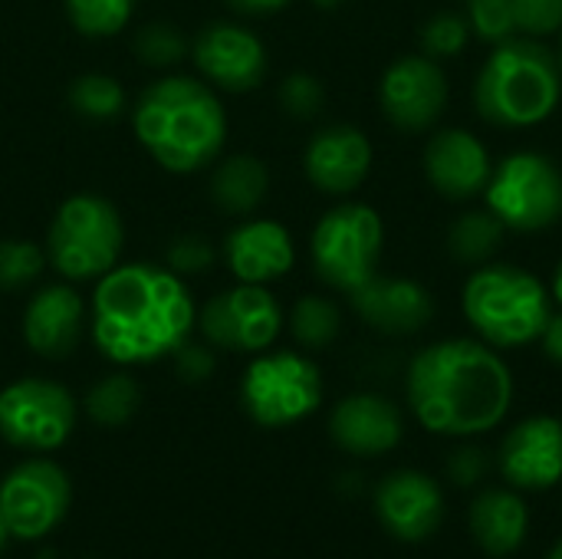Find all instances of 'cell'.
I'll use <instances>...</instances> for the list:
<instances>
[{"label": "cell", "mask_w": 562, "mask_h": 559, "mask_svg": "<svg viewBox=\"0 0 562 559\" xmlns=\"http://www.w3.org/2000/svg\"><path fill=\"white\" fill-rule=\"evenodd\" d=\"M7 537H10V530H7V524H3V517H0V554H3V547H7Z\"/></svg>", "instance_id": "obj_42"}, {"label": "cell", "mask_w": 562, "mask_h": 559, "mask_svg": "<svg viewBox=\"0 0 562 559\" xmlns=\"http://www.w3.org/2000/svg\"><path fill=\"white\" fill-rule=\"evenodd\" d=\"M198 329L217 349L267 353L283 329V310L267 287L237 283V287L214 293L201 306Z\"/></svg>", "instance_id": "obj_11"}, {"label": "cell", "mask_w": 562, "mask_h": 559, "mask_svg": "<svg viewBox=\"0 0 562 559\" xmlns=\"http://www.w3.org/2000/svg\"><path fill=\"white\" fill-rule=\"evenodd\" d=\"M560 99V59L533 36L497 43L474 82L481 119L501 128H533L557 112Z\"/></svg>", "instance_id": "obj_4"}, {"label": "cell", "mask_w": 562, "mask_h": 559, "mask_svg": "<svg viewBox=\"0 0 562 559\" xmlns=\"http://www.w3.org/2000/svg\"><path fill=\"white\" fill-rule=\"evenodd\" d=\"M494 161L487 145L468 128L435 132L425 145V175L431 188L451 201H468L481 194L491 181Z\"/></svg>", "instance_id": "obj_17"}, {"label": "cell", "mask_w": 562, "mask_h": 559, "mask_svg": "<svg viewBox=\"0 0 562 559\" xmlns=\"http://www.w3.org/2000/svg\"><path fill=\"white\" fill-rule=\"evenodd\" d=\"M132 128L165 171L191 175L221 155L227 142V112L207 82L194 76H165L138 96Z\"/></svg>", "instance_id": "obj_3"}, {"label": "cell", "mask_w": 562, "mask_h": 559, "mask_svg": "<svg viewBox=\"0 0 562 559\" xmlns=\"http://www.w3.org/2000/svg\"><path fill=\"white\" fill-rule=\"evenodd\" d=\"M237 13H250V16H267V13H277L283 10L290 0H227Z\"/></svg>", "instance_id": "obj_40"}, {"label": "cell", "mask_w": 562, "mask_h": 559, "mask_svg": "<svg viewBox=\"0 0 562 559\" xmlns=\"http://www.w3.org/2000/svg\"><path fill=\"white\" fill-rule=\"evenodd\" d=\"M507 237V224L491 211H468L448 231V250L461 264H487Z\"/></svg>", "instance_id": "obj_25"}, {"label": "cell", "mask_w": 562, "mask_h": 559, "mask_svg": "<svg viewBox=\"0 0 562 559\" xmlns=\"http://www.w3.org/2000/svg\"><path fill=\"white\" fill-rule=\"evenodd\" d=\"M76 428V399L53 379H16L0 392V435L13 448L53 451Z\"/></svg>", "instance_id": "obj_10"}, {"label": "cell", "mask_w": 562, "mask_h": 559, "mask_svg": "<svg viewBox=\"0 0 562 559\" xmlns=\"http://www.w3.org/2000/svg\"><path fill=\"white\" fill-rule=\"evenodd\" d=\"M468 26L484 43H504L517 33L510 0H468Z\"/></svg>", "instance_id": "obj_32"}, {"label": "cell", "mask_w": 562, "mask_h": 559, "mask_svg": "<svg viewBox=\"0 0 562 559\" xmlns=\"http://www.w3.org/2000/svg\"><path fill=\"white\" fill-rule=\"evenodd\" d=\"M382 247H385L382 217L375 214V208L359 201L326 211L310 237V257L319 280L342 293H352L369 277H375Z\"/></svg>", "instance_id": "obj_7"}, {"label": "cell", "mask_w": 562, "mask_h": 559, "mask_svg": "<svg viewBox=\"0 0 562 559\" xmlns=\"http://www.w3.org/2000/svg\"><path fill=\"white\" fill-rule=\"evenodd\" d=\"M547 559H562V540H557V547L547 554Z\"/></svg>", "instance_id": "obj_44"}, {"label": "cell", "mask_w": 562, "mask_h": 559, "mask_svg": "<svg viewBox=\"0 0 562 559\" xmlns=\"http://www.w3.org/2000/svg\"><path fill=\"white\" fill-rule=\"evenodd\" d=\"M125 247V224L102 194L66 198L46 234V257L66 280H99L109 273Z\"/></svg>", "instance_id": "obj_6"}, {"label": "cell", "mask_w": 562, "mask_h": 559, "mask_svg": "<svg viewBox=\"0 0 562 559\" xmlns=\"http://www.w3.org/2000/svg\"><path fill=\"white\" fill-rule=\"evenodd\" d=\"M464 3H468V0H464Z\"/></svg>", "instance_id": "obj_46"}, {"label": "cell", "mask_w": 562, "mask_h": 559, "mask_svg": "<svg viewBox=\"0 0 562 559\" xmlns=\"http://www.w3.org/2000/svg\"><path fill=\"white\" fill-rule=\"evenodd\" d=\"M270 188L267 165L257 155H231L211 175V198L227 214H254Z\"/></svg>", "instance_id": "obj_24"}, {"label": "cell", "mask_w": 562, "mask_h": 559, "mask_svg": "<svg viewBox=\"0 0 562 559\" xmlns=\"http://www.w3.org/2000/svg\"><path fill=\"white\" fill-rule=\"evenodd\" d=\"M553 300L562 306V260L560 267H557V277H553Z\"/></svg>", "instance_id": "obj_41"}, {"label": "cell", "mask_w": 562, "mask_h": 559, "mask_svg": "<svg viewBox=\"0 0 562 559\" xmlns=\"http://www.w3.org/2000/svg\"><path fill=\"white\" fill-rule=\"evenodd\" d=\"M408 405L422 428L445 438H474L497 428L514 402V376L494 346L441 339L408 366Z\"/></svg>", "instance_id": "obj_2"}, {"label": "cell", "mask_w": 562, "mask_h": 559, "mask_svg": "<svg viewBox=\"0 0 562 559\" xmlns=\"http://www.w3.org/2000/svg\"><path fill=\"white\" fill-rule=\"evenodd\" d=\"M198 326L194 300L171 267L115 264L95 280L89 333L115 366H145L175 356Z\"/></svg>", "instance_id": "obj_1"}, {"label": "cell", "mask_w": 562, "mask_h": 559, "mask_svg": "<svg viewBox=\"0 0 562 559\" xmlns=\"http://www.w3.org/2000/svg\"><path fill=\"white\" fill-rule=\"evenodd\" d=\"M461 303L481 343L494 349H520L537 343L553 313L540 277L510 264L477 267L464 283Z\"/></svg>", "instance_id": "obj_5"}, {"label": "cell", "mask_w": 562, "mask_h": 559, "mask_svg": "<svg viewBox=\"0 0 562 559\" xmlns=\"http://www.w3.org/2000/svg\"><path fill=\"white\" fill-rule=\"evenodd\" d=\"M540 343H543V353L562 366V313H550L543 333H540Z\"/></svg>", "instance_id": "obj_39"}, {"label": "cell", "mask_w": 562, "mask_h": 559, "mask_svg": "<svg viewBox=\"0 0 562 559\" xmlns=\"http://www.w3.org/2000/svg\"><path fill=\"white\" fill-rule=\"evenodd\" d=\"M69 504V478L53 461H23L0 481V517L16 540H43L63 524Z\"/></svg>", "instance_id": "obj_12"}, {"label": "cell", "mask_w": 562, "mask_h": 559, "mask_svg": "<svg viewBox=\"0 0 562 559\" xmlns=\"http://www.w3.org/2000/svg\"><path fill=\"white\" fill-rule=\"evenodd\" d=\"M514 26L524 36H553L562 30V0H510Z\"/></svg>", "instance_id": "obj_34"}, {"label": "cell", "mask_w": 562, "mask_h": 559, "mask_svg": "<svg viewBox=\"0 0 562 559\" xmlns=\"http://www.w3.org/2000/svg\"><path fill=\"white\" fill-rule=\"evenodd\" d=\"M214 260V250L204 237H178L171 247H168V267L175 273H201L204 267H211Z\"/></svg>", "instance_id": "obj_37"}, {"label": "cell", "mask_w": 562, "mask_h": 559, "mask_svg": "<svg viewBox=\"0 0 562 559\" xmlns=\"http://www.w3.org/2000/svg\"><path fill=\"white\" fill-rule=\"evenodd\" d=\"M471 26L468 16L461 13H435L425 26H422V53L431 59H451L468 46Z\"/></svg>", "instance_id": "obj_31"}, {"label": "cell", "mask_w": 562, "mask_h": 559, "mask_svg": "<svg viewBox=\"0 0 562 559\" xmlns=\"http://www.w3.org/2000/svg\"><path fill=\"white\" fill-rule=\"evenodd\" d=\"M375 517L395 540L422 544L445 521V494L422 471H395L375 488Z\"/></svg>", "instance_id": "obj_16"}, {"label": "cell", "mask_w": 562, "mask_h": 559, "mask_svg": "<svg viewBox=\"0 0 562 559\" xmlns=\"http://www.w3.org/2000/svg\"><path fill=\"white\" fill-rule=\"evenodd\" d=\"M175 359H178V372H181V379H191V382H198V379L211 376V369H214L211 353H207V349H201V346H188V343H184V346L175 353Z\"/></svg>", "instance_id": "obj_38"}, {"label": "cell", "mask_w": 562, "mask_h": 559, "mask_svg": "<svg viewBox=\"0 0 562 559\" xmlns=\"http://www.w3.org/2000/svg\"><path fill=\"white\" fill-rule=\"evenodd\" d=\"M191 56L198 72L227 92H250L267 76L263 40L240 23H207L191 43Z\"/></svg>", "instance_id": "obj_14"}, {"label": "cell", "mask_w": 562, "mask_h": 559, "mask_svg": "<svg viewBox=\"0 0 562 559\" xmlns=\"http://www.w3.org/2000/svg\"><path fill=\"white\" fill-rule=\"evenodd\" d=\"M356 313L366 326L385 336H412L425 329L435 316V300L425 283L408 277H369L349 293Z\"/></svg>", "instance_id": "obj_18"}, {"label": "cell", "mask_w": 562, "mask_h": 559, "mask_svg": "<svg viewBox=\"0 0 562 559\" xmlns=\"http://www.w3.org/2000/svg\"><path fill=\"white\" fill-rule=\"evenodd\" d=\"M468 527L487 557H510L530 534V514L520 494L507 488H487L471 501Z\"/></svg>", "instance_id": "obj_23"}, {"label": "cell", "mask_w": 562, "mask_h": 559, "mask_svg": "<svg viewBox=\"0 0 562 559\" xmlns=\"http://www.w3.org/2000/svg\"><path fill=\"white\" fill-rule=\"evenodd\" d=\"M46 267V254L30 241H0V290L30 287Z\"/></svg>", "instance_id": "obj_30"}, {"label": "cell", "mask_w": 562, "mask_h": 559, "mask_svg": "<svg viewBox=\"0 0 562 559\" xmlns=\"http://www.w3.org/2000/svg\"><path fill=\"white\" fill-rule=\"evenodd\" d=\"M135 49H138L142 63H148V66H171L184 56L188 40L171 23H151L138 33Z\"/></svg>", "instance_id": "obj_33"}, {"label": "cell", "mask_w": 562, "mask_h": 559, "mask_svg": "<svg viewBox=\"0 0 562 559\" xmlns=\"http://www.w3.org/2000/svg\"><path fill=\"white\" fill-rule=\"evenodd\" d=\"M339 326H342L339 306L326 297H303L290 313L293 339L306 349H326L339 336Z\"/></svg>", "instance_id": "obj_28"}, {"label": "cell", "mask_w": 562, "mask_h": 559, "mask_svg": "<svg viewBox=\"0 0 562 559\" xmlns=\"http://www.w3.org/2000/svg\"><path fill=\"white\" fill-rule=\"evenodd\" d=\"M316 7H323V10H333V7H339L342 0H313Z\"/></svg>", "instance_id": "obj_43"}, {"label": "cell", "mask_w": 562, "mask_h": 559, "mask_svg": "<svg viewBox=\"0 0 562 559\" xmlns=\"http://www.w3.org/2000/svg\"><path fill=\"white\" fill-rule=\"evenodd\" d=\"M303 168L323 194H352L372 168V145L356 125H329L310 138Z\"/></svg>", "instance_id": "obj_20"}, {"label": "cell", "mask_w": 562, "mask_h": 559, "mask_svg": "<svg viewBox=\"0 0 562 559\" xmlns=\"http://www.w3.org/2000/svg\"><path fill=\"white\" fill-rule=\"evenodd\" d=\"M280 102L290 115L296 119H310L323 109L326 102V92H323V82L310 72H293L283 79L280 86Z\"/></svg>", "instance_id": "obj_35"}, {"label": "cell", "mask_w": 562, "mask_h": 559, "mask_svg": "<svg viewBox=\"0 0 562 559\" xmlns=\"http://www.w3.org/2000/svg\"><path fill=\"white\" fill-rule=\"evenodd\" d=\"M69 105L92 122H109L125 109V89L105 72H86L69 86Z\"/></svg>", "instance_id": "obj_27"}, {"label": "cell", "mask_w": 562, "mask_h": 559, "mask_svg": "<svg viewBox=\"0 0 562 559\" xmlns=\"http://www.w3.org/2000/svg\"><path fill=\"white\" fill-rule=\"evenodd\" d=\"M402 432H405L402 412L389 399L372 395V392H359V395L342 399L329 418L333 441L356 458L389 455L392 448H398Z\"/></svg>", "instance_id": "obj_22"}, {"label": "cell", "mask_w": 562, "mask_h": 559, "mask_svg": "<svg viewBox=\"0 0 562 559\" xmlns=\"http://www.w3.org/2000/svg\"><path fill=\"white\" fill-rule=\"evenodd\" d=\"M484 194L507 231H547L562 217V171L540 152H510Z\"/></svg>", "instance_id": "obj_9"}, {"label": "cell", "mask_w": 562, "mask_h": 559, "mask_svg": "<svg viewBox=\"0 0 562 559\" xmlns=\"http://www.w3.org/2000/svg\"><path fill=\"white\" fill-rule=\"evenodd\" d=\"M491 458L484 455V448L477 445H461L451 458H448V478L458 488H477L487 478Z\"/></svg>", "instance_id": "obj_36"}, {"label": "cell", "mask_w": 562, "mask_h": 559, "mask_svg": "<svg viewBox=\"0 0 562 559\" xmlns=\"http://www.w3.org/2000/svg\"><path fill=\"white\" fill-rule=\"evenodd\" d=\"M501 474L517 491H550L562 481V422L533 415L517 422L497 451Z\"/></svg>", "instance_id": "obj_15"}, {"label": "cell", "mask_w": 562, "mask_h": 559, "mask_svg": "<svg viewBox=\"0 0 562 559\" xmlns=\"http://www.w3.org/2000/svg\"><path fill=\"white\" fill-rule=\"evenodd\" d=\"M86 329V300L69 283L36 290L23 313V339L43 359H63L79 346Z\"/></svg>", "instance_id": "obj_21"}, {"label": "cell", "mask_w": 562, "mask_h": 559, "mask_svg": "<svg viewBox=\"0 0 562 559\" xmlns=\"http://www.w3.org/2000/svg\"><path fill=\"white\" fill-rule=\"evenodd\" d=\"M247 415L263 428H286L310 418L323 402V376L300 353H257L240 382Z\"/></svg>", "instance_id": "obj_8"}, {"label": "cell", "mask_w": 562, "mask_h": 559, "mask_svg": "<svg viewBox=\"0 0 562 559\" xmlns=\"http://www.w3.org/2000/svg\"><path fill=\"white\" fill-rule=\"evenodd\" d=\"M132 13H135V0H66L69 23L92 40L122 33Z\"/></svg>", "instance_id": "obj_29"}, {"label": "cell", "mask_w": 562, "mask_h": 559, "mask_svg": "<svg viewBox=\"0 0 562 559\" xmlns=\"http://www.w3.org/2000/svg\"><path fill=\"white\" fill-rule=\"evenodd\" d=\"M557 59H560V69H562V40H560V56H557Z\"/></svg>", "instance_id": "obj_45"}, {"label": "cell", "mask_w": 562, "mask_h": 559, "mask_svg": "<svg viewBox=\"0 0 562 559\" xmlns=\"http://www.w3.org/2000/svg\"><path fill=\"white\" fill-rule=\"evenodd\" d=\"M135 409H138V385L125 372L105 376L86 395V412L95 425H109V428L125 425L135 415Z\"/></svg>", "instance_id": "obj_26"}, {"label": "cell", "mask_w": 562, "mask_h": 559, "mask_svg": "<svg viewBox=\"0 0 562 559\" xmlns=\"http://www.w3.org/2000/svg\"><path fill=\"white\" fill-rule=\"evenodd\" d=\"M296 247L290 231L280 221L270 217H250L240 221L224 237V264L240 283H260L280 280L293 270Z\"/></svg>", "instance_id": "obj_19"}, {"label": "cell", "mask_w": 562, "mask_h": 559, "mask_svg": "<svg viewBox=\"0 0 562 559\" xmlns=\"http://www.w3.org/2000/svg\"><path fill=\"white\" fill-rule=\"evenodd\" d=\"M379 102L389 122L402 132H425L431 128L448 105V79L438 59L398 56L379 82Z\"/></svg>", "instance_id": "obj_13"}]
</instances>
